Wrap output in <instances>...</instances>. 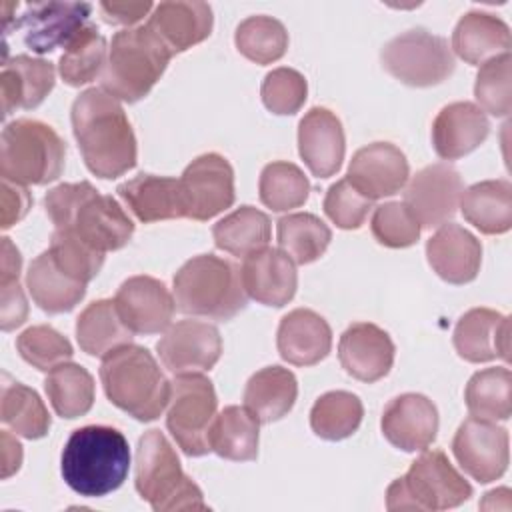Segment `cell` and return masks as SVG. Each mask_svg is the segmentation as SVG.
<instances>
[{"label":"cell","mask_w":512,"mask_h":512,"mask_svg":"<svg viewBox=\"0 0 512 512\" xmlns=\"http://www.w3.org/2000/svg\"><path fill=\"white\" fill-rule=\"evenodd\" d=\"M44 208L58 230L74 234L100 252L124 248L134 234L124 208L112 196L100 194L88 180L48 190Z\"/></svg>","instance_id":"2"},{"label":"cell","mask_w":512,"mask_h":512,"mask_svg":"<svg viewBox=\"0 0 512 512\" xmlns=\"http://www.w3.org/2000/svg\"><path fill=\"white\" fill-rule=\"evenodd\" d=\"M174 54L144 24L112 36L102 72V90L116 100L138 102L154 88Z\"/></svg>","instance_id":"7"},{"label":"cell","mask_w":512,"mask_h":512,"mask_svg":"<svg viewBox=\"0 0 512 512\" xmlns=\"http://www.w3.org/2000/svg\"><path fill=\"white\" fill-rule=\"evenodd\" d=\"M458 208L482 234H504L512 226V184L508 180H482L466 188Z\"/></svg>","instance_id":"32"},{"label":"cell","mask_w":512,"mask_h":512,"mask_svg":"<svg viewBox=\"0 0 512 512\" xmlns=\"http://www.w3.org/2000/svg\"><path fill=\"white\" fill-rule=\"evenodd\" d=\"M158 356L172 374H202L214 368L222 354V338L214 324L180 320L156 342Z\"/></svg>","instance_id":"16"},{"label":"cell","mask_w":512,"mask_h":512,"mask_svg":"<svg viewBox=\"0 0 512 512\" xmlns=\"http://www.w3.org/2000/svg\"><path fill=\"white\" fill-rule=\"evenodd\" d=\"M240 280L246 296L264 304L286 306L298 286L294 262L280 248H262L244 258L240 266Z\"/></svg>","instance_id":"22"},{"label":"cell","mask_w":512,"mask_h":512,"mask_svg":"<svg viewBox=\"0 0 512 512\" xmlns=\"http://www.w3.org/2000/svg\"><path fill=\"white\" fill-rule=\"evenodd\" d=\"M0 288H2L0 326L4 332H10L24 324L28 316V304L18 284V278H0Z\"/></svg>","instance_id":"51"},{"label":"cell","mask_w":512,"mask_h":512,"mask_svg":"<svg viewBox=\"0 0 512 512\" xmlns=\"http://www.w3.org/2000/svg\"><path fill=\"white\" fill-rule=\"evenodd\" d=\"M212 238L216 248L246 258L268 246L270 218L254 206H240L214 224Z\"/></svg>","instance_id":"36"},{"label":"cell","mask_w":512,"mask_h":512,"mask_svg":"<svg viewBox=\"0 0 512 512\" xmlns=\"http://www.w3.org/2000/svg\"><path fill=\"white\" fill-rule=\"evenodd\" d=\"M92 6L86 2H32L14 22L22 30L26 48L48 54L66 44L90 22Z\"/></svg>","instance_id":"15"},{"label":"cell","mask_w":512,"mask_h":512,"mask_svg":"<svg viewBox=\"0 0 512 512\" xmlns=\"http://www.w3.org/2000/svg\"><path fill=\"white\" fill-rule=\"evenodd\" d=\"M380 428L392 446L404 452H422L436 440L438 410L424 394L406 392L388 402Z\"/></svg>","instance_id":"19"},{"label":"cell","mask_w":512,"mask_h":512,"mask_svg":"<svg viewBox=\"0 0 512 512\" xmlns=\"http://www.w3.org/2000/svg\"><path fill=\"white\" fill-rule=\"evenodd\" d=\"M64 160L66 144L52 126L32 118H18L4 126L0 136L2 180L42 186L62 174Z\"/></svg>","instance_id":"8"},{"label":"cell","mask_w":512,"mask_h":512,"mask_svg":"<svg viewBox=\"0 0 512 512\" xmlns=\"http://www.w3.org/2000/svg\"><path fill=\"white\" fill-rule=\"evenodd\" d=\"M276 346L282 360L288 364L314 366L328 356L332 348V330L314 310L296 308L280 320Z\"/></svg>","instance_id":"27"},{"label":"cell","mask_w":512,"mask_h":512,"mask_svg":"<svg viewBox=\"0 0 512 512\" xmlns=\"http://www.w3.org/2000/svg\"><path fill=\"white\" fill-rule=\"evenodd\" d=\"M134 486L154 512L208 510L202 490L184 474L176 450L156 428L138 440Z\"/></svg>","instance_id":"6"},{"label":"cell","mask_w":512,"mask_h":512,"mask_svg":"<svg viewBox=\"0 0 512 512\" xmlns=\"http://www.w3.org/2000/svg\"><path fill=\"white\" fill-rule=\"evenodd\" d=\"M364 416L362 400L346 390L322 394L310 410V428L316 436L336 442L352 436Z\"/></svg>","instance_id":"42"},{"label":"cell","mask_w":512,"mask_h":512,"mask_svg":"<svg viewBox=\"0 0 512 512\" xmlns=\"http://www.w3.org/2000/svg\"><path fill=\"white\" fill-rule=\"evenodd\" d=\"M2 478H10L14 472H18L22 464V446L20 442L10 436L8 430H2Z\"/></svg>","instance_id":"54"},{"label":"cell","mask_w":512,"mask_h":512,"mask_svg":"<svg viewBox=\"0 0 512 512\" xmlns=\"http://www.w3.org/2000/svg\"><path fill=\"white\" fill-rule=\"evenodd\" d=\"M472 486L442 450H422L408 472L386 490L388 510H448L464 504Z\"/></svg>","instance_id":"9"},{"label":"cell","mask_w":512,"mask_h":512,"mask_svg":"<svg viewBox=\"0 0 512 512\" xmlns=\"http://www.w3.org/2000/svg\"><path fill=\"white\" fill-rule=\"evenodd\" d=\"M464 192L460 172L436 162L418 170L404 192V206L416 218L420 228H436L454 218Z\"/></svg>","instance_id":"14"},{"label":"cell","mask_w":512,"mask_h":512,"mask_svg":"<svg viewBox=\"0 0 512 512\" xmlns=\"http://www.w3.org/2000/svg\"><path fill=\"white\" fill-rule=\"evenodd\" d=\"M26 288L38 308L48 314L70 312L86 294V284L64 274L48 250L30 262Z\"/></svg>","instance_id":"33"},{"label":"cell","mask_w":512,"mask_h":512,"mask_svg":"<svg viewBox=\"0 0 512 512\" xmlns=\"http://www.w3.org/2000/svg\"><path fill=\"white\" fill-rule=\"evenodd\" d=\"M394 342L386 330L370 322L348 326L338 342V360L346 374L360 382H378L394 364Z\"/></svg>","instance_id":"20"},{"label":"cell","mask_w":512,"mask_h":512,"mask_svg":"<svg viewBox=\"0 0 512 512\" xmlns=\"http://www.w3.org/2000/svg\"><path fill=\"white\" fill-rule=\"evenodd\" d=\"M218 398L212 382L202 374H180L172 380L166 428L186 456H204L210 450V426Z\"/></svg>","instance_id":"11"},{"label":"cell","mask_w":512,"mask_h":512,"mask_svg":"<svg viewBox=\"0 0 512 512\" xmlns=\"http://www.w3.org/2000/svg\"><path fill=\"white\" fill-rule=\"evenodd\" d=\"M464 400L470 416L482 420H508L512 414V374L508 368H484L472 374Z\"/></svg>","instance_id":"39"},{"label":"cell","mask_w":512,"mask_h":512,"mask_svg":"<svg viewBox=\"0 0 512 512\" xmlns=\"http://www.w3.org/2000/svg\"><path fill=\"white\" fill-rule=\"evenodd\" d=\"M130 470L126 436L112 426L90 424L76 428L62 450L64 482L84 498H102L122 486Z\"/></svg>","instance_id":"3"},{"label":"cell","mask_w":512,"mask_h":512,"mask_svg":"<svg viewBox=\"0 0 512 512\" xmlns=\"http://www.w3.org/2000/svg\"><path fill=\"white\" fill-rule=\"evenodd\" d=\"M176 310L188 316L230 320L246 308L240 268L214 254L186 260L174 274Z\"/></svg>","instance_id":"5"},{"label":"cell","mask_w":512,"mask_h":512,"mask_svg":"<svg viewBox=\"0 0 512 512\" xmlns=\"http://www.w3.org/2000/svg\"><path fill=\"white\" fill-rule=\"evenodd\" d=\"M372 236L386 248H408L420 238V224L404 202H384L374 208Z\"/></svg>","instance_id":"49"},{"label":"cell","mask_w":512,"mask_h":512,"mask_svg":"<svg viewBox=\"0 0 512 512\" xmlns=\"http://www.w3.org/2000/svg\"><path fill=\"white\" fill-rule=\"evenodd\" d=\"M154 8L152 2H100V12L106 22L130 26L140 22Z\"/></svg>","instance_id":"53"},{"label":"cell","mask_w":512,"mask_h":512,"mask_svg":"<svg viewBox=\"0 0 512 512\" xmlns=\"http://www.w3.org/2000/svg\"><path fill=\"white\" fill-rule=\"evenodd\" d=\"M56 80L54 64L42 58L18 54L4 60L0 74L2 112L12 114L16 108L32 110L52 92Z\"/></svg>","instance_id":"28"},{"label":"cell","mask_w":512,"mask_h":512,"mask_svg":"<svg viewBox=\"0 0 512 512\" xmlns=\"http://www.w3.org/2000/svg\"><path fill=\"white\" fill-rule=\"evenodd\" d=\"M236 50L256 64H272L288 50V32L272 16L256 14L244 18L234 34Z\"/></svg>","instance_id":"43"},{"label":"cell","mask_w":512,"mask_h":512,"mask_svg":"<svg viewBox=\"0 0 512 512\" xmlns=\"http://www.w3.org/2000/svg\"><path fill=\"white\" fill-rule=\"evenodd\" d=\"M184 218L206 222L234 204V170L230 162L208 152L194 158L180 176Z\"/></svg>","instance_id":"12"},{"label":"cell","mask_w":512,"mask_h":512,"mask_svg":"<svg viewBox=\"0 0 512 512\" xmlns=\"http://www.w3.org/2000/svg\"><path fill=\"white\" fill-rule=\"evenodd\" d=\"M296 396V376L288 368L266 366L248 378L244 388V406L258 422L270 424L292 410Z\"/></svg>","instance_id":"31"},{"label":"cell","mask_w":512,"mask_h":512,"mask_svg":"<svg viewBox=\"0 0 512 512\" xmlns=\"http://www.w3.org/2000/svg\"><path fill=\"white\" fill-rule=\"evenodd\" d=\"M452 454L470 478L480 484L494 482L508 468V432L490 420L470 416L454 434Z\"/></svg>","instance_id":"13"},{"label":"cell","mask_w":512,"mask_h":512,"mask_svg":"<svg viewBox=\"0 0 512 512\" xmlns=\"http://www.w3.org/2000/svg\"><path fill=\"white\" fill-rule=\"evenodd\" d=\"M410 166L404 152L390 142H372L354 152L348 164L350 184L370 200L392 196L404 188Z\"/></svg>","instance_id":"18"},{"label":"cell","mask_w":512,"mask_h":512,"mask_svg":"<svg viewBox=\"0 0 512 512\" xmlns=\"http://www.w3.org/2000/svg\"><path fill=\"white\" fill-rule=\"evenodd\" d=\"M488 134L490 122L472 102H452L432 122V146L442 160H458L470 154Z\"/></svg>","instance_id":"26"},{"label":"cell","mask_w":512,"mask_h":512,"mask_svg":"<svg viewBox=\"0 0 512 512\" xmlns=\"http://www.w3.org/2000/svg\"><path fill=\"white\" fill-rule=\"evenodd\" d=\"M276 238L280 250L294 264H310L326 252L332 232L318 216L310 212H296L286 214L276 222Z\"/></svg>","instance_id":"38"},{"label":"cell","mask_w":512,"mask_h":512,"mask_svg":"<svg viewBox=\"0 0 512 512\" xmlns=\"http://www.w3.org/2000/svg\"><path fill=\"white\" fill-rule=\"evenodd\" d=\"M474 96L482 112L496 118L508 116L512 110V58L510 52L486 60L474 82Z\"/></svg>","instance_id":"45"},{"label":"cell","mask_w":512,"mask_h":512,"mask_svg":"<svg viewBox=\"0 0 512 512\" xmlns=\"http://www.w3.org/2000/svg\"><path fill=\"white\" fill-rule=\"evenodd\" d=\"M2 384V398H0V420L10 426L16 434L38 440L44 438L50 430V414L36 394V390L8 380V374H4Z\"/></svg>","instance_id":"40"},{"label":"cell","mask_w":512,"mask_h":512,"mask_svg":"<svg viewBox=\"0 0 512 512\" xmlns=\"http://www.w3.org/2000/svg\"><path fill=\"white\" fill-rule=\"evenodd\" d=\"M426 258L444 282L468 284L480 272L482 244L464 226L446 222L428 238Z\"/></svg>","instance_id":"24"},{"label":"cell","mask_w":512,"mask_h":512,"mask_svg":"<svg viewBox=\"0 0 512 512\" xmlns=\"http://www.w3.org/2000/svg\"><path fill=\"white\" fill-rule=\"evenodd\" d=\"M70 120L84 164L94 176L112 180L136 166V136L112 94L102 88L80 92L72 102Z\"/></svg>","instance_id":"1"},{"label":"cell","mask_w":512,"mask_h":512,"mask_svg":"<svg viewBox=\"0 0 512 512\" xmlns=\"http://www.w3.org/2000/svg\"><path fill=\"white\" fill-rule=\"evenodd\" d=\"M44 390L54 412L68 420L88 414L94 404V378L74 362H62L52 368L44 380Z\"/></svg>","instance_id":"37"},{"label":"cell","mask_w":512,"mask_h":512,"mask_svg":"<svg viewBox=\"0 0 512 512\" xmlns=\"http://www.w3.org/2000/svg\"><path fill=\"white\" fill-rule=\"evenodd\" d=\"M22 266V256L10 238H2V272L0 278H18Z\"/></svg>","instance_id":"55"},{"label":"cell","mask_w":512,"mask_h":512,"mask_svg":"<svg viewBox=\"0 0 512 512\" xmlns=\"http://www.w3.org/2000/svg\"><path fill=\"white\" fill-rule=\"evenodd\" d=\"M260 422L246 406H226L210 426V450L220 458L248 462L258 456Z\"/></svg>","instance_id":"35"},{"label":"cell","mask_w":512,"mask_h":512,"mask_svg":"<svg viewBox=\"0 0 512 512\" xmlns=\"http://www.w3.org/2000/svg\"><path fill=\"white\" fill-rule=\"evenodd\" d=\"M48 252L52 254L56 266L64 274L82 284L94 280L104 264V252L88 246L74 234L58 228L52 232Z\"/></svg>","instance_id":"46"},{"label":"cell","mask_w":512,"mask_h":512,"mask_svg":"<svg viewBox=\"0 0 512 512\" xmlns=\"http://www.w3.org/2000/svg\"><path fill=\"white\" fill-rule=\"evenodd\" d=\"M100 380L106 398L140 422L160 418L168 406L172 382L144 346L130 342L108 352L100 364Z\"/></svg>","instance_id":"4"},{"label":"cell","mask_w":512,"mask_h":512,"mask_svg":"<svg viewBox=\"0 0 512 512\" xmlns=\"http://www.w3.org/2000/svg\"><path fill=\"white\" fill-rule=\"evenodd\" d=\"M298 152L316 178L334 176L340 170L346 152L340 118L328 108H310L298 124Z\"/></svg>","instance_id":"21"},{"label":"cell","mask_w":512,"mask_h":512,"mask_svg":"<svg viewBox=\"0 0 512 512\" xmlns=\"http://www.w3.org/2000/svg\"><path fill=\"white\" fill-rule=\"evenodd\" d=\"M132 214L144 222L184 218L180 180L154 174H138L116 188Z\"/></svg>","instance_id":"29"},{"label":"cell","mask_w":512,"mask_h":512,"mask_svg":"<svg viewBox=\"0 0 512 512\" xmlns=\"http://www.w3.org/2000/svg\"><path fill=\"white\" fill-rule=\"evenodd\" d=\"M108 60L106 38L98 32L96 24L88 22L64 48L58 60V72L68 86H84L98 74L102 76Z\"/></svg>","instance_id":"41"},{"label":"cell","mask_w":512,"mask_h":512,"mask_svg":"<svg viewBox=\"0 0 512 512\" xmlns=\"http://www.w3.org/2000/svg\"><path fill=\"white\" fill-rule=\"evenodd\" d=\"M30 204H32L30 192L22 184L2 180V220H0V226L4 230H8L16 222H20L26 216Z\"/></svg>","instance_id":"52"},{"label":"cell","mask_w":512,"mask_h":512,"mask_svg":"<svg viewBox=\"0 0 512 512\" xmlns=\"http://www.w3.org/2000/svg\"><path fill=\"white\" fill-rule=\"evenodd\" d=\"M264 106L278 116L296 114L308 96L306 78L294 68H274L268 72L260 86Z\"/></svg>","instance_id":"48"},{"label":"cell","mask_w":512,"mask_h":512,"mask_svg":"<svg viewBox=\"0 0 512 512\" xmlns=\"http://www.w3.org/2000/svg\"><path fill=\"white\" fill-rule=\"evenodd\" d=\"M512 38L508 24L488 12H466L454 32L450 48L468 64H484L486 60L510 52Z\"/></svg>","instance_id":"30"},{"label":"cell","mask_w":512,"mask_h":512,"mask_svg":"<svg viewBox=\"0 0 512 512\" xmlns=\"http://www.w3.org/2000/svg\"><path fill=\"white\" fill-rule=\"evenodd\" d=\"M460 358L472 364L510 360V320L492 308H472L460 316L452 336Z\"/></svg>","instance_id":"23"},{"label":"cell","mask_w":512,"mask_h":512,"mask_svg":"<svg viewBox=\"0 0 512 512\" xmlns=\"http://www.w3.org/2000/svg\"><path fill=\"white\" fill-rule=\"evenodd\" d=\"M212 24V8L200 0L160 2L146 22L172 54L204 42L212 32Z\"/></svg>","instance_id":"25"},{"label":"cell","mask_w":512,"mask_h":512,"mask_svg":"<svg viewBox=\"0 0 512 512\" xmlns=\"http://www.w3.org/2000/svg\"><path fill=\"white\" fill-rule=\"evenodd\" d=\"M114 304L134 334H158L166 330L176 310L174 296L166 284L144 274L124 280L114 296Z\"/></svg>","instance_id":"17"},{"label":"cell","mask_w":512,"mask_h":512,"mask_svg":"<svg viewBox=\"0 0 512 512\" xmlns=\"http://www.w3.org/2000/svg\"><path fill=\"white\" fill-rule=\"evenodd\" d=\"M370 198L360 194L348 178L334 182L324 196V212L326 216L342 230H356L364 224L370 208Z\"/></svg>","instance_id":"50"},{"label":"cell","mask_w":512,"mask_h":512,"mask_svg":"<svg viewBox=\"0 0 512 512\" xmlns=\"http://www.w3.org/2000/svg\"><path fill=\"white\" fill-rule=\"evenodd\" d=\"M16 350L28 364L42 372L68 362L74 354L70 340L46 324L26 328L16 338Z\"/></svg>","instance_id":"47"},{"label":"cell","mask_w":512,"mask_h":512,"mask_svg":"<svg viewBox=\"0 0 512 512\" xmlns=\"http://www.w3.org/2000/svg\"><path fill=\"white\" fill-rule=\"evenodd\" d=\"M260 202L272 212L300 208L310 194V182L292 162H270L262 168L258 180Z\"/></svg>","instance_id":"44"},{"label":"cell","mask_w":512,"mask_h":512,"mask_svg":"<svg viewBox=\"0 0 512 512\" xmlns=\"http://www.w3.org/2000/svg\"><path fill=\"white\" fill-rule=\"evenodd\" d=\"M132 330L124 324L114 300H96L76 318V340L88 356H106L108 352L130 344Z\"/></svg>","instance_id":"34"},{"label":"cell","mask_w":512,"mask_h":512,"mask_svg":"<svg viewBox=\"0 0 512 512\" xmlns=\"http://www.w3.org/2000/svg\"><path fill=\"white\" fill-rule=\"evenodd\" d=\"M380 60L392 78L414 88L444 82L456 66L448 40L424 28H412L388 40Z\"/></svg>","instance_id":"10"}]
</instances>
